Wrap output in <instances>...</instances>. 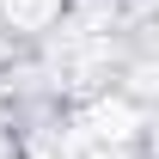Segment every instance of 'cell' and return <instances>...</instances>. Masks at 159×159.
Returning a JSON list of instances; mask_svg holds the SVG:
<instances>
[{"label": "cell", "mask_w": 159, "mask_h": 159, "mask_svg": "<svg viewBox=\"0 0 159 159\" xmlns=\"http://www.w3.org/2000/svg\"><path fill=\"white\" fill-rule=\"evenodd\" d=\"M61 12V0H0V19L12 25V31H37Z\"/></svg>", "instance_id": "6da1fadb"}, {"label": "cell", "mask_w": 159, "mask_h": 159, "mask_svg": "<svg viewBox=\"0 0 159 159\" xmlns=\"http://www.w3.org/2000/svg\"><path fill=\"white\" fill-rule=\"evenodd\" d=\"M0 159H12V122L0 116Z\"/></svg>", "instance_id": "7a4b0ae2"}]
</instances>
